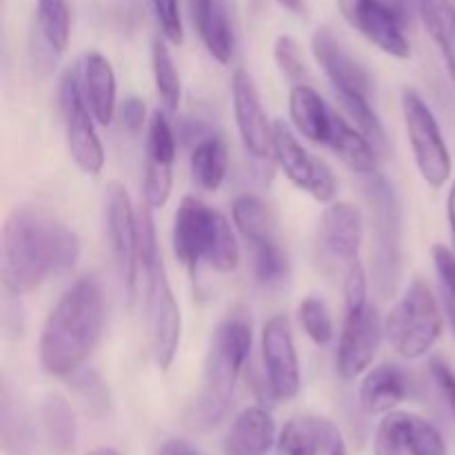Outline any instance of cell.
Listing matches in <instances>:
<instances>
[{
  "label": "cell",
  "instance_id": "obj_1",
  "mask_svg": "<svg viewBox=\"0 0 455 455\" xmlns=\"http://www.w3.org/2000/svg\"><path fill=\"white\" fill-rule=\"evenodd\" d=\"M80 240L65 222L38 207L13 209L0 238V269L4 291L25 296L49 275H60L76 265Z\"/></svg>",
  "mask_w": 455,
  "mask_h": 455
},
{
  "label": "cell",
  "instance_id": "obj_2",
  "mask_svg": "<svg viewBox=\"0 0 455 455\" xmlns=\"http://www.w3.org/2000/svg\"><path fill=\"white\" fill-rule=\"evenodd\" d=\"M105 327V298L96 275L76 280L40 333V364L53 378L74 376L96 351Z\"/></svg>",
  "mask_w": 455,
  "mask_h": 455
},
{
  "label": "cell",
  "instance_id": "obj_3",
  "mask_svg": "<svg viewBox=\"0 0 455 455\" xmlns=\"http://www.w3.org/2000/svg\"><path fill=\"white\" fill-rule=\"evenodd\" d=\"M249 351H251V327L247 320H222L209 342L200 394L187 411V425L191 429L207 431L227 416Z\"/></svg>",
  "mask_w": 455,
  "mask_h": 455
},
{
  "label": "cell",
  "instance_id": "obj_4",
  "mask_svg": "<svg viewBox=\"0 0 455 455\" xmlns=\"http://www.w3.org/2000/svg\"><path fill=\"white\" fill-rule=\"evenodd\" d=\"M173 253L189 271L207 262L220 274H231L240 265V249L229 220L194 196L182 198L173 216Z\"/></svg>",
  "mask_w": 455,
  "mask_h": 455
},
{
  "label": "cell",
  "instance_id": "obj_5",
  "mask_svg": "<svg viewBox=\"0 0 455 455\" xmlns=\"http://www.w3.org/2000/svg\"><path fill=\"white\" fill-rule=\"evenodd\" d=\"M345 323L338 342L336 367L345 380L358 378L373 363L382 338L380 315L369 302L367 271L355 262L345 274Z\"/></svg>",
  "mask_w": 455,
  "mask_h": 455
},
{
  "label": "cell",
  "instance_id": "obj_6",
  "mask_svg": "<svg viewBox=\"0 0 455 455\" xmlns=\"http://www.w3.org/2000/svg\"><path fill=\"white\" fill-rule=\"evenodd\" d=\"M391 349L407 360L422 358L434 349L443 333L438 300L425 280H413L385 323Z\"/></svg>",
  "mask_w": 455,
  "mask_h": 455
},
{
  "label": "cell",
  "instance_id": "obj_7",
  "mask_svg": "<svg viewBox=\"0 0 455 455\" xmlns=\"http://www.w3.org/2000/svg\"><path fill=\"white\" fill-rule=\"evenodd\" d=\"M367 196L373 213V274L378 291L391 296L400 278V204L394 187L380 173L369 176Z\"/></svg>",
  "mask_w": 455,
  "mask_h": 455
},
{
  "label": "cell",
  "instance_id": "obj_8",
  "mask_svg": "<svg viewBox=\"0 0 455 455\" xmlns=\"http://www.w3.org/2000/svg\"><path fill=\"white\" fill-rule=\"evenodd\" d=\"M403 116L418 172L425 178L427 185L440 189L451 176V156H449L447 142H444L434 111L422 100L420 93L404 89Z\"/></svg>",
  "mask_w": 455,
  "mask_h": 455
},
{
  "label": "cell",
  "instance_id": "obj_9",
  "mask_svg": "<svg viewBox=\"0 0 455 455\" xmlns=\"http://www.w3.org/2000/svg\"><path fill=\"white\" fill-rule=\"evenodd\" d=\"M147 280V331H149L151 354H154L156 364L163 371H167L173 364V358L180 347L182 333V315L178 307L176 296L172 291V284L167 280L163 258L154 265L142 269Z\"/></svg>",
  "mask_w": 455,
  "mask_h": 455
},
{
  "label": "cell",
  "instance_id": "obj_10",
  "mask_svg": "<svg viewBox=\"0 0 455 455\" xmlns=\"http://www.w3.org/2000/svg\"><path fill=\"white\" fill-rule=\"evenodd\" d=\"M60 109L65 118L67 149L76 167L87 176H98L105 167V149L93 127V114L80 89L78 65L65 71L60 80Z\"/></svg>",
  "mask_w": 455,
  "mask_h": 455
},
{
  "label": "cell",
  "instance_id": "obj_11",
  "mask_svg": "<svg viewBox=\"0 0 455 455\" xmlns=\"http://www.w3.org/2000/svg\"><path fill=\"white\" fill-rule=\"evenodd\" d=\"M363 244V216L349 203H336L324 209L320 218L318 238H315V258L320 269L327 275L345 274L358 262Z\"/></svg>",
  "mask_w": 455,
  "mask_h": 455
},
{
  "label": "cell",
  "instance_id": "obj_12",
  "mask_svg": "<svg viewBox=\"0 0 455 455\" xmlns=\"http://www.w3.org/2000/svg\"><path fill=\"white\" fill-rule=\"evenodd\" d=\"M342 18L378 49L407 60L411 44L404 34V12L395 0H338Z\"/></svg>",
  "mask_w": 455,
  "mask_h": 455
},
{
  "label": "cell",
  "instance_id": "obj_13",
  "mask_svg": "<svg viewBox=\"0 0 455 455\" xmlns=\"http://www.w3.org/2000/svg\"><path fill=\"white\" fill-rule=\"evenodd\" d=\"M271 149H274V158L278 167L283 169L284 176L309 194L311 198L318 203H331L336 198V178H333L331 169L323 163L320 158L311 156L305 147L298 142L296 133L291 132L284 120H275L274 123V140H271Z\"/></svg>",
  "mask_w": 455,
  "mask_h": 455
},
{
  "label": "cell",
  "instance_id": "obj_14",
  "mask_svg": "<svg viewBox=\"0 0 455 455\" xmlns=\"http://www.w3.org/2000/svg\"><path fill=\"white\" fill-rule=\"evenodd\" d=\"M262 363L267 398L287 403L300 394V363L287 315H274L262 327Z\"/></svg>",
  "mask_w": 455,
  "mask_h": 455
},
{
  "label": "cell",
  "instance_id": "obj_15",
  "mask_svg": "<svg viewBox=\"0 0 455 455\" xmlns=\"http://www.w3.org/2000/svg\"><path fill=\"white\" fill-rule=\"evenodd\" d=\"M105 222L109 234L111 253L120 278L127 284L129 298L136 293V275L140 269V243H138V213L133 212L132 198L120 182L107 187Z\"/></svg>",
  "mask_w": 455,
  "mask_h": 455
},
{
  "label": "cell",
  "instance_id": "obj_16",
  "mask_svg": "<svg viewBox=\"0 0 455 455\" xmlns=\"http://www.w3.org/2000/svg\"><path fill=\"white\" fill-rule=\"evenodd\" d=\"M376 455H447L440 431L416 413L389 411L378 425Z\"/></svg>",
  "mask_w": 455,
  "mask_h": 455
},
{
  "label": "cell",
  "instance_id": "obj_17",
  "mask_svg": "<svg viewBox=\"0 0 455 455\" xmlns=\"http://www.w3.org/2000/svg\"><path fill=\"white\" fill-rule=\"evenodd\" d=\"M145 154V203L160 209L172 196L173 160H176V136L163 111L151 114L147 124Z\"/></svg>",
  "mask_w": 455,
  "mask_h": 455
},
{
  "label": "cell",
  "instance_id": "obj_18",
  "mask_svg": "<svg viewBox=\"0 0 455 455\" xmlns=\"http://www.w3.org/2000/svg\"><path fill=\"white\" fill-rule=\"evenodd\" d=\"M231 98H234L235 124H238L240 138L249 156L262 160L274 154L271 140H274V124L267 118L258 89L251 76L244 69H238L231 80Z\"/></svg>",
  "mask_w": 455,
  "mask_h": 455
},
{
  "label": "cell",
  "instance_id": "obj_19",
  "mask_svg": "<svg viewBox=\"0 0 455 455\" xmlns=\"http://www.w3.org/2000/svg\"><path fill=\"white\" fill-rule=\"evenodd\" d=\"M311 52H314L315 60L323 67L327 78L336 87L338 96H363L371 98L373 83L369 78L367 71L342 49L331 29L320 27L315 29L314 38H311Z\"/></svg>",
  "mask_w": 455,
  "mask_h": 455
},
{
  "label": "cell",
  "instance_id": "obj_20",
  "mask_svg": "<svg viewBox=\"0 0 455 455\" xmlns=\"http://www.w3.org/2000/svg\"><path fill=\"white\" fill-rule=\"evenodd\" d=\"M80 89L98 124H111L116 116V74L100 52H87L78 62Z\"/></svg>",
  "mask_w": 455,
  "mask_h": 455
},
{
  "label": "cell",
  "instance_id": "obj_21",
  "mask_svg": "<svg viewBox=\"0 0 455 455\" xmlns=\"http://www.w3.org/2000/svg\"><path fill=\"white\" fill-rule=\"evenodd\" d=\"M275 443V422L265 407H249L231 425L225 455H267Z\"/></svg>",
  "mask_w": 455,
  "mask_h": 455
},
{
  "label": "cell",
  "instance_id": "obj_22",
  "mask_svg": "<svg viewBox=\"0 0 455 455\" xmlns=\"http://www.w3.org/2000/svg\"><path fill=\"white\" fill-rule=\"evenodd\" d=\"M409 395V376L395 364H380L364 376L360 407L367 416L389 413Z\"/></svg>",
  "mask_w": 455,
  "mask_h": 455
},
{
  "label": "cell",
  "instance_id": "obj_23",
  "mask_svg": "<svg viewBox=\"0 0 455 455\" xmlns=\"http://www.w3.org/2000/svg\"><path fill=\"white\" fill-rule=\"evenodd\" d=\"M289 114L298 133L315 145H327L336 111L323 100V96L311 84H293L289 93Z\"/></svg>",
  "mask_w": 455,
  "mask_h": 455
},
{
  "label": "cell",
  "instance_id": "obj_24",
  "mask_svg": "<svg viewBox=\"0 0 455 455\" xmlns=\"http://www.w3.org/2000/svg\"><path fill=\"white\" fill-rule=\"evenodd\" d=\"M327 147L355 173H363V176L378 173V158L373 142L358 127H351L349 120L342 118L340 114H333Z\"/></svg>",
  "mask_w": 455,
  "mask_h": 455
},
{
  "label": "cell",
  "instance_id": "obj_25",
  "mask_svg": "<svg viewBox=\"0 0 455 455\" xmlns=\"http://www.w3.org/2000/svg\"><path fill=\"white\" fill-rule=\"evenodd\" d=\"M336 434V425L324 418H291L280 431L278 455H320L327 451L329 443Z\"/></svg>",
  "mask_w": 455,
  "mask_h": 455
},
{
  "label": "cell",
  "instance_id": "obj_26",
  "mask_svg": "<svg viewBox=\"0 0 455 455\" xmlns=\"http://www.w3.org/2000/svg\"><path fill=\"white\" fill-rule=\"evenodd\" d=\"M40 420H43V429L47 434L49 444L56 451H74L76 440H78V420H76L74 409L65 395H44L43 403H40Z\"/></svg>",
  "mask_w": 455,
  "mask_h": 455
},
{
  "label": "cell",
  "instance_id": "obj_27",
  "mask_svg": "<svg viewBox=\"0 0 455 455\" xmlns=\"http://www.w3.org/2000/svg\"><path fill=\"white\" fill-rule=\"evenodd\" d=\"M234 225L238 227L240 234L244 235L251 247H260V244L275 243V220L274 213L269 212L265 203L253 194H243L234 200Z\"/></svg>",
  "mask_w": 455,
  "mask_h": 455
},
{
  "label": "cell",
  "instance_id": "obj_28",
  "mask_svg": "<svg viewBox=\"0 0 455 455\" xmlns=\"http://www.w3.org/2000/svg\"><path fill=\"white\" fill-rule=\"evenodd\" d=\"M418 9L455 84V7L449 0H418Z\"/></svg>",
  "mask_w": 455,
  "mask_h": 455
},
{
  "label": "cell",
  "instance_id": "obj_29",
  "mask_svg": "<svg viewBox=\"0 0 455 455\" xmlns=\"http://www.w3.org/2000/svg\"><path fill=\"white\" fill-rule=\"evenodd\" d=\"M191 173L204 191H218L227 178L229 154L227 145L216 136L203 138L191 151Z\"/></svg>",
  "mask_w": 455,
  "mask_h": 455
},
{
  "label": "cell",
  "instance_id": "obj_30",
  "mask_svg": "<svg viewBox=\"0 0 455 455\" xmlns=\"http://www.w3.org/2000/svg\"><path fill=\"white\" fill-rule=\"evenodd\" d=\"M36 22L44 44L52 53H62L69 47L71 12L67 0H38L36 3Z\"/></svg>",
  "mask_w": 455,
  "mask_h": 455
},
{
  "label": "cell",
  "instance_id": "obj_31",
  "mask_svg": "<svg viewBox=\"0 0 455 455\" xmlns=\"http://www.w3.org/2000/svg\"><path fill=\"white\" fill-rule=\"evenodd\" d=\"M196 29H198L200 38H203L209 53H212L220 65H229L231 58H234L235 38L234 29H231L229 16H227L225 7H222L218 0L216 4H213L212 12H209V16L204 18Z\"/></svg>",
  "mask_w": 455,
  "mask_h": 455
},
{
  "label": "cell",
  "instance_id": "obj_32",
  "mask_svg": "<svg viewBox=\"0 0 455 455\" xmlns=\"http://www.w3.org/2000/svg\"><path fill=\"white\" fill-rule=\"evenodd\" d=\"M151 67H154V80L160 100H163V105L167 107L169 111H176L178 107H180L182 98L180 76H178L176 65H173V58L172 53H169L167 44L158 38L151 44Z\"/></svg>",
  "mask_w": 455,
  "mask_h": 455
},
{
  "label": "cell",
  "instance_id": "obj_33",
  "mask_svg": "<svg viewBox=\"0 0 455 455\" xmlns=\"http://www.w3.org/2000/svg\"><path fill=\"white\" fill-rule=\"evenodd\" d=\"M3 447L9 455H29L34 449L31 425L7 389H3Z\"/></svg>",
  "mask_w": 455,
  "mask_h": 455
},
{
  "label": "cell",
  "instance_id": "obj_34",
  "mask_svg": "<svg viewBox=\"0 0 455 455\" xmlns=\"http://www.w3.org/2000/svg\"><path fill=\"white\" fill-rule=\"evenodd\" d=\"M298 318H300L302 329L307 336L315 342L318 347H324L331 342L333 338V323L329 315L327 302L318 296H309L300 302L298 307Z\"/></svg>",
  "mask_w": 455,
  "mask_h": 455
},
{
  "label": "cell",
  "instance_id": "obj_35",
  "mask_svg": "<svg viewBox=\"0 0 455 455\" xmlns=\"http://www.w3.org/2000/svg\"><path fill=\"white\" fill-rule=\"evenodd\" d=\"M340 100L342 109L347 111L351 120L355 123V127L373 142V147H380L385 149L387 147V136H385V129H382L380 118H378L376 111L371 109V102L369 98L363 96H338Z\"/></svg>",
  "mask_w": 455,
  "mask_h": 455
},
{
  "label": "cell",
  "instance_id": "obj_36",
  "mask_svg": "<svg viewBox=\"0 0 455 455\" xmlns=\"http://www.w3.org/2000/svg\"><path fill=\"white\" fill-rule=\"evenodd\" d=\"M253 269H256V278L262 284H275L283 283L289 274L287 253L283 251L280 243H267L260 247H253Z\"/></svg>",
  "mask_w": 455,
  "mask_h": 455
},
{
  "label": "cell",
  "instance_id": "obj_37",
  "mask_svg": "<svg viewBox=\"0 0 455 455\" xmlns=\"http://www.w3.org/2000/svg\"><path fill=\"white\" fill-rule=\"evenodd\" d=\"M274 58L275 65L280 67L284 76L291 80L293 84H309L311 76L307 69L305 56H302V49L291 36H278L274 44Z\"/></svg>",
  "mask_w": 455,
  "mask_h": 455
},
{
  "label": "cell",
  "instance_id": "obj_38",
  "mask_svg": "<svg viewBox=\"0 0 455 455\" xmlns=\"http://www.w3.org/2000/svg\"><path fill=\"white\" fill-rule=\"evenodd\" d=\"M154 4L156 20H158L160 31L172 44H182L185 31H182V16L178 0H151Z\"/></svg>",
  "mask_w": 455,
  "mask_h": 455
},
{
  "label": "cell",
  "instance_id": "obj_39",
  "mask_svg": "<svg viewBox=\"0 0 455 455\" xmlns=\"http://www.w3.org/2000/svg\"><path fill=\"white\" fill-rule=\"evenodd\" d=\"M67 380L74 385V389L87 400L92 407H107V389L105 382L100 380L96 371H89V369H78L74 376H69Z\"/></svg>",
  "mask_w": 455,
  "mask_h": 455
},
{
  "label": "cell",
  "instance_id": "obj_40",
  "mask_svg": "<svg viewBox=\"0 0 455 455\" xmlns=\"http://www.w3.org/2000/svg\"><path fill=\"white\" fill-rule=\"evenodd\" d=\"M434 262H435V271H438L440 283H443L444 287V293L451 296L455 300V253L451 249L444 247V244H435Z\"/></svg>",
  "mask_w": 455,
  "mask_h": 455
},
{
  "label": "cell",
  "instance_id": "obj_41",
  "mask_svg": "<svg viewBox=\"0 0 455 455\" xmlns=\"http://www.w3.org/2000/svg\"><path fill=\"white\" fill-rule=\"evenodd\" d=\"M120 120H123V127L129 129L132 133H138L147 124V107L140 98L132 96L120 105L118 109Z\"/></svg>",
  "mask_w": 455,
  "mask_h": 455
},
{
  "label": "cell",
  "instance_id": "obj_42",
  "mask_svg": "<svg viewBox=\"0 0 455 455\" xmlns=\"http://www.w3.org/2000/svg\"><path fill=\"white\" fill-rule=\"evenodd\" d=\"M431 369V376H434L435 385L440 387L443 395L447 398L449 407H451L453 416H455V373L449 369L447 363H443L440 358H434L429 364Z\"/></svg>",
  "mask_w": 455,
  "mask_h": 455
},
{
  "label": "cell",
  "instance_id": "obj_43",
  "mask_svg": "<svg viewBox=\"0 0 455 455\" xmlns=\"http://www.w3.org/2000/svg\"><path fill=\"white\" fill-rule=\"evenodd\" d=\"M158 455H207V453H200L198 449H194L189 443H185V440L173 438V440H167V443L158 449Z\"/></svg>",
  "mask_w": 455,
  "mask_h": 455
},
{
  "label": "cell",
  "instance_id": "obj_44",
  "mask_svg": "<svg viewBox=\"0 0 455 455\" xmlns=\"http://www.w3.org/2000/svg\"><path fill=\"white\" fill-rule=\"evenodd\" d=\"M216 0H189V9H191V18H194V25L198 27L204 18L209 16V12L213 9Z\"/></svg>",
  "mask_w": 455,
  "mask_h": 455
},
{
  "label": "cell",
  "instance_id": "obj_45",
  "mask_svg": "<svg viewBox=\"0 0 455 455\" xmlns=\"http://www.w3.org/2000/svg\"><path fill=\"white\" fill-rule=\"evenodd\" d=\"M283 9L296 13V16H305L307 13V0H275Z\"/></svg>",
  "mask_w": 455,
  "mask_h": 455
},
{
  "label": "cell",
  "instance_id": "obj_46",
  "mask_svg": "<svg viewBox=\"0 0 455 455\" xmlns=\"http://www.w3.org/2000/svg\"><path fill=\"white\" fill-rule=\"evenodd\" d=\"M327 455H347V447H345V440H342L340 431H338L336 435L331 438V443H329L327 451H324Z\"/></svg>",
  "mask_w": 455,
  "mask_h": 455
},
{
  "label": "cell",
  "instance_id": "obj_47",
  "mask_svg": "<svg viewBox=\"0 0 455 455\" xmlns=\"http://www.w3.org/2000/svg\"><path fill=\"white\" fill-rule=\"evenodd\" d=\"M447 213H449V225H451V234H453V243H455V182H453L451 191H449Z\"/></svg>",
  "mask_w": 455,
  "mask_h": 455
},
{
  "label": "cell",
  "instance_id": "obj_48",
  "mask_svg": "<svg viewBox=\"0 0 455 455\" xmlns=\"http://www.w3.org/2000/svg\"><path fill=\"white\" fill-rule=\"evenodd\" d=\"M444 309H447L449 323H451L453 336H455V300H453L451 296H447V293H444Z\"/></svg>",
  "mask_w": 455,
  "mask_h": 455
},
{
  "label": "cell",
  "instance_id": "obj_49",
  "mask_svg": "<svg viewBox=\"0 0 455 455\" xmlns=\"http://www.w3.org/2000/svg\"><path fill=\"white\" fill-rule=\"evenodd\" d=\"M84 455H120V453L114 451V449L102 447V449H96V451H89V453H84Z\"/></svg>",
  "mask_w": 455,
  "mask_h": 455
},
{
  "label": "cell",
  "instance_id": "obj_50",
  "mask_svg": "<svg viewBox=\"0 0 455 455\" xmlns=\"http://www.w3.org/2000/svg\"><path fill=\"white\" fill-rule=\"evenodd\" d=\"M395 3H400V0H395Z\"/></svg>",
  "mask_w": 455,
  "mask_h": 455
}]
</instances>
